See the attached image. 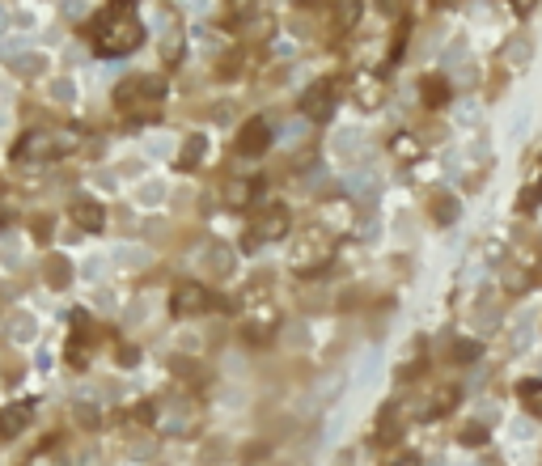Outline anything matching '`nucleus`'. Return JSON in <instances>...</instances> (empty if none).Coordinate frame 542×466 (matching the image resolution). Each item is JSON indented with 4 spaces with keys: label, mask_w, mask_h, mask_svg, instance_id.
Wrapping results in <instances>:
<instances>
[{
    "label": "nucleus",
    "mask_w": 542,
    "mask_h": 466,
    "mask_svg": "<svg viewBox=\"0 0 542 466\" xmlns=\"http://www.w3.org/2000/svg\"><path fill=\"white\" fill-rule=\"evenodd\" d=\"M144 38V26L136 22V13L127 5H115V9H106L102 22L93 26V42L102 56H127V51H136Z\"/></svg>",
    "instance_id": "f257e3e1"
},
{
    "label": "nucleus",
    "mask_w": 542,
    "mask_h": 466,
    "mask_svg": "<svg viewBox=\"0 0 542 466\" xmlns=\"http://www.w3.org/2000/svg\"><path fill=\"white\" fill-rule=\"evenodd\" d=\"M161 98H166V85H161L157 77H132V81H123L115 89V102H119L123 111H136V115L153 111Z\"/></svg>",
    "instance_id": "f03ea898"
},
{
    "label": "nucleus",
    "mask_w": 542,
    "mask_h": 466,
    "mask_svg": "<svg viewBox=\"0 0 542 466\" xmlns=\"http://www.w3.org/2000/svg\"><path fill=\"white\" fill-rule=\"evenodd\" d=\"M68 144H72V132L64 136V132H47V127H38V132L22 136V144H17L13 153H17V157H56V153H68Z\"/></svg>",
    "instance_id": "7ed1b4c3"
},
{
    "label": "nucleus",
    "mask_w": 542,
    "mask_h": 466,
    "mask_svg": "<svg viewBox=\"0 0 542 466\" xmlns=\"http://www.w3.org/2000/svg\"><path fill=\"white\" fill-rule=\"evenodd\" d=\"M335 102H339V93H335V85L331 81H313L305 93H301V115H309V119H331L335 115Z\"/></svg>",
    "instance_id": "20e7f679"
},
{
    "label": "nucleus",
    "mask_w": 542,
    "mask_h": 466,
    "mask_svg": "<svg viewBox=\"0 0 542 466\" xmlns=\"http://www.w3.org/2000/svg\"><path fill=\"white\" fill-rule=\"evenodd\" d=\"M284 233H288V212H284V208H271L263 221H254V229L246 233L242 246H246V250H258L263 242H276V238H284Z\"/></svg>",
    "instance_id": "39448f33"
},
{
    "label": "nucleus",
    "mask_w": 542,
    "mask_h": 466,
    "mask_svg": "<svg viewBox=\"0 0 542 466\" xmlns=\"http://www.w3.org/2000/svg\"><path fill=\"white\" fill-rule=\"evenodd\" d=\"M263 148H271V123H267L263 115H254V119H246L242 132H238V153H242V157H258Z\"/></svg>",
    "instance_id": "423d86ee"
},
{
    "label": "nucleus",
    "mask_w": 542,
    "mask_h": 466,
    "mask_svg": "<svg viewBox=\"0 0 542 466\" xmlns=\"http://www.w3.org/2000/svg\"><path fill=\"white\" fill-rule=\"evenodd\" d=\"M203 305H212V297L203 293V284H178L174 297H170V314H174V318H187V314H199Z\"/></svg>",
    "instance_id": "0eeeda50"
},
{
    "label": "nucleus",
    "mask_w": 542,
    "mask_h": 466,
    "mask_svg": "<svg viewBox=\"0 0 542 466\" xmlns=\"http://www.w3.org/2000/svg\"><path fill=\"white\" fill-rule=\"evenodd\" d=\"M72 217H77V225H85V229H102L106 225V217H102V208L93 199H77L72 203Z\"/></svg>",
    "instance_id": "6e6552de"
},
{
    "label": "nucleus",
    "mask_w": 542,
    "mask_h": 466,
    "mask_svg": "<svg viewBox=\"0 0 542 466\" xmlns=\"http://www.w3.org/2000/svg\"><path fill=\"white\" fill-rule=\"evenodd\" d=\"M26 416H30V407H5V411H0V433H5V437L22 433V428H26Z\"/></svg>",
    "instance_id": "1a4fd4ad"
},
{
    "label": "nucleus",
    "mask_w": 542,
    "mask_h": 466,
    "mask_svg": "<svg viewBox=\"0 0 542 466\" xmlns=\"http://www.w3.org/2000/svg\"><path fill=\"white\" fill-rule=\"evenodd\" d=\"M47 280H51V288H68V280H72V267H68V258H51L47 263Z\"/></svg>",
    "instance_id": "9d476101"
},
{
    "label": "nucleus",
    "mask_w": 542,
    "mask_h": 466,
    "mask_svg": "<svg viewBox=\"0 0 542 466\" xmlns=\"http://www.w3.org/2000/svg\"><path fill=\"white\" fill-rule=\"evenodd\" d=\"M203 153H208V140H203V136H191V140H187V153L178 157V166H183V170H195V166L203 162Z\"/></svg>",
    "instance_id": "9b49d317"
},
{
    "label": "nucleus",
    "mask_w": 542,
    "mask_h": 466,
    "mask_svg": "<svg viewBox=\"0 0 542 466\" xmlns=\"http://www.w3.org/2000/svg\"><path fill=\"white\" fill-rule=\"evenodd\" d=\"M445 98H449V85H445L441 77H428V81H424V102H428V107H441Z\"/></svg>",
    "instance_id": "f8f14e48"
},
{
    "label": "nucleus",
    "mask_w": 542,
    "mask_h": 466,
    "mask_svg": "<svg viewBox=\"0 0 542 466\" xmlns=\"http://www.w3.org/2000/svg\"><path fill=\"white\" fill-rule=\"evenodd\" d=\"M521 398L534 416H542V382H521Z\"/></svg>",
    "instance_id": "ddd939ff"
},
{
    "label": "nucleus",
    "mask_w": 542,
    "mask_h": 466,
    "mask_svg": "<svg viewBox=\"0 0 542 466\" xmlns=\"http://www.w3.org/2000/svg\"><path fill=\"white\" fill-rule=\"evenodd\" d=\"M483 356V343L479 339H458L454 343V360H462V365H466V360H479Z\"/></svg>",
    "instance_id": "4468645a"
},
{
    "label": "nucleus",
    "mask_w": 542,
    "mask_h": 466,
    "mask_svg": "<svg viewBox=\"0 0 542 466\" xmlns=\"http://www.w3.org/2000/svg\"><path fill=\"white\" fill-rule=\"evenodd\" d=\"M432 212H437V221H441V225H454V221H458V199H454V195H441Z\"/></svg>",
    "instance_id": "2eb2a0df"
},
{
    "label": "nucleus",
    "mask_w": 542,
    "mask_h": 466,
    "mask_svg": "<svg viewBox=\"0 0 542 466\" xmlns=\"http://www.w3.org/2000/svg\"><path fill=\"white\" fill-rule=\"evenodd\" d=\"M356 144H360V132H339V136H335V148L343 153V157H348V162L356 157V153H360Z\"/></svg>",
    "instance_id": "dca6fc26"
},
{
    "label": "nucleus",
    "mask_w": 542,
    "mask_h": 466,
    "mask_svg": "<svg viewBox=\"0 0 542 466\" xmlns=\"http://www.w3.org/2000/svg\"><path fill=\"white\" fill-rule=\"evenodd\" d=\"M394 433H398V420H394V407H386V411H382V428H377V441H394Z\"/></svg>",
    "instance_id": "f3484780"
},
{
    "label": "nucleus",
    "mask_w": 542,
    "mask_h": 466,
    "mask_svg": "<svg viewBox=\"0 0 542 466\" xmlns=\"http://www.w3.org/2000/svg\"><path fill=\"white\" fill-rule=\"evenodd\" d=\"M17 72H22V77H34V72H42V60H38V56H26V60H17Z\"/></svg>",
    "instance_id": "a211bd4d"
},
{
    "label": "nucleus",
    "mask_w": 542,
    "mask_h": 466,
    "mask_svg": "<svg viewBox=\"0 0 542 466\" xmlns=\"http://www.w3.org/2000/svg\"><path fill=\"white\" fill-rule=\"evenodd\" d=\"M538 199H542V178H538V187H529V191L521 195V208H534Z\"/></svg>",
    "instance_id": "6ab92c4d"
},
{
    "label": "nucleus",
    "mask_w": 542,
    "mask_h": 466,
    "mask_svg": "<svg viewBox=\"0 0 542 466\" xmlns=\"http://www.w3.org/2000/svg\"><path fill=\"white\" fill-rule=\"evenodd\" d=\"M229 199H233V203H246V199H250V187H242V182L229 187Z\"/></svg>",
    "instance_id": "aec40b11"
},
{
    "label": "nucleus",
    "mask_w": 542,
    "mask_h": 466,
    "mask_svg": "<svg viewBox=\"0 0 542 466\" xmlns=\"http://www.w3.org/2000/svg\"><path fill=\"white\" fill-rule=\"evenodd\" d=\"M483 437H487L483 428H466V433H462V441H466V445H474V441H483Z\"/></svg>",
    "instance_id": "412c9836"
},
{
    "label": "nucleus",
    "mask_w": 542,
    "mask_h": 466,
    "mask_svg": "<svg viewBox=\"0 0 542 466\" xmlns=\"http://www.w3.org/2000/svg\"><path fill=\"white\" fill-rule=\"evenodd\" d=\"M394 466H419V458H415V453H407V458H398Z\"/></svg>",
    "instance_id": "4be33fe9"
},
{
    "label": "nucleus",
    "mask_w": 542,
    "mask_h": 466,
    "mask_svg": "<svg viewBox=\"0 0 542 466\" xmlns=\"http://www.w3.org/2000/svg\"><path fill=\"white\" fill-rule=\"evenodd\" d=\"M513 5H517V13H529V5H534V0H513Z\"/></svg>",
    "instance_id": "5701e85b"
},
{
    "label": "nucleus",
    "mask_w": 542,
    "mask_h": 466,
    "mask_svg": "<svg viewBox=\"0 0 542 466\" xmlns=\"http://www.w3.org/2000/svg\"><path fill=\"white\" fill-rule=\"evenodd\" d=\"M0 30H5V13H0Z\"/></svg>",
    "instance_id": "b1692460"
}]
</instances>
